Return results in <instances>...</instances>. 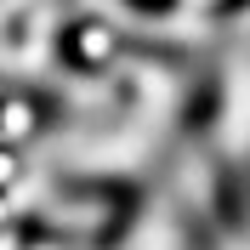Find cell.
<instances>
[{
    "label": "cell",
    "mask_w": 250,
    "mask_h": 250,
    "mask_svg": "<svg viewBox=\"0 0 250 250\" xmlns=\"http://www.w3.org/2000/svg\"><path fill=\"white\" fill-rule=\"evenodd\" d=\"M12 176H17V159H12V154H6V148H0V188L12 182Z\"/></svg>",
    "instance_id": "1"
},
{
    "label": "cell",
    "mask_w": 250,
    "mask_h": 250,
    "mask_svg": "<svg viewBox=\"0 0 250 250\" xmlns=\"http://www.w3.org/2000/svg\"><path fill=\"white\" fill-rule=\"evenodd\" d=\"M0 250H23V245H17V233H12V228H0Z\"/></svg>",
    "instance_id": "2"
},
{
    "label": "cell",
    "mask_w": 250,
    "mask_h": 250,
    "mask_svg": "<svg viewBox=\"0 0 250 250\" xmlns=\"http://www.w3.org/2000/svg\"><path fill=\"white\" fill-rule=\"evenodd\" d=\"M6 222H12V199H6V193H0V228H6Z\"/></svg>",
    "instance_id": "3"
}]
</instances>
